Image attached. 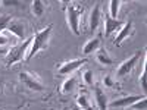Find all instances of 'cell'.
<instances>
[{"label": "cell", "instance_id": "603a6c76", "mask_svg": "<svg viewBox=\"0 0 147 110\" xmlns=\"http://www.w3.org/2000/svg\"><path fill=\"white\" fill-rule=\"evenodd\" d=\"M103 84L106 85V87H115V81L112 79V76H110V75H106L103 78Z\"/></svg>", "mask_w": 147, "mask_h": 110}, {"label": "cell", "instance_id": "52a82bcc", "mask_svg": "<svg viewBox=\"0 0 147 110\" xmlns=\"http://www.w3.org/2000/svg\"><path fill=\"white\" fill-rule=\"evenodd\" d=\"M7 31L12 32L15 37H18L19 40H27L25 38V34H27V25L24 23L22 21H10L9 25H7Z\"/></svg>", "mask_w": 147, "mask_h": 110}, {"label": "cell", "instance_id": "484cf974", "mask_svg": "<svg viewBox=\"0 0 147 110\" xmlns=\"http://www.w3.org/2000/svg\"><path fill=\"white\" fill-rule=\"evenodd\" d=\"M2 88H3V81H0V93H2Z\"/></svg>", "mask_w": 147, "mask_h": 110}, {"label": "cell", "instance_id": "3957f363", "mask_svg": "<svg viewBox=\"0 0 147 110\" xmlns=\"http://www.w3.org/2000/svg\"><path fill=\"white\" fill-rule=\"evenodd\" d=\"M31 43H32V37L24 40L19 46L12 47L9 50V53H7V56H6V66H12L13 63L24 60V57H25L27 53H28V48H30Z\"/></svg>", "mask_w": 147, "mask_h": 110}, {"label": "cell", "instance_id": "2e32d148", "mask_svg": "<svg viewBox=\"0 0 147 110\" xmlns=\"http://www.w3.org/2000/svg\"><path fill=\"white\" fill-rule=\"evenodd\" d=\"M121 0H110L109 2V9H110V18H113V19H118V12H119V7H121Z\"/></svg>", "mask_w": 147, "mask_h": 110}, {"label": "cell", "instance_id": "9c48e42d", "mask_svg": "<svg viewBox=\"0 0 147 110\" xmlns=\"http://www.w3.org/2000/svg\"><path fill=\"white\" fill-rule=\"evenodd\" d=\"M122 27H124V22H122L121 19H113L109 15L105 16V35L106 37H109L115 31H119Z\"/></svg>", "mask_w": 147, "mask_h": 110}, {"label": "cell", "instance_id": "ac0fdd59", "mask_svg": "<svg viewBox=\"0 0 147 110\" xmlns=\"http://www.w3.org/2000/svg\"><path fill=\"white\" fill-rule=\"evenodd\" d=\"M77 104H78V107H81L82 110H91V106H90V103H88V99H87L85 95H78Z\"/></svg>", "mask_w": 147, "mask_h": 110}, {"label": "cell", "instance_id": "277c9868", "mask_svg": "<svg viewBox=\"0 0 147 110\" xmlns=\"http://www.w3.org/2000/svg\"><path fill=\"white\" fill-rule=\"evenodd\" d=\"M19 81L24 82L27 87L32 91H37V93H41L44 91V85L41 84V81L37 78L34 73H30V72H21L19 73Z\"/></svg>", "mask_w": 147, "mask_h": 110}, {"label": "cell", "instance_id": "d4e9b609", "mask_svg": "<svg viewBox=\"0 0 147 110\" xmlns=\"http://www.w3.org/2000/svg\"><path fill=\"white\" fill-rule=\"evenodd\" d=\"M2 5H5V6H12V5H19V2H9V0H6V2H3Z\"/></svg>", "mask_w": 147, "mask_h": 110}, {"label": "cell", "instance_id": "8fae6325", "mask_svg": "<svg viewBox=\"0 0 147 110\" xmlns=\"http://www.w3.org/2000/svg\"><path fill=\"white\" fill-rule=\"evenodd\" d=\"M94 99H96V103H97L99 110H107L109 100H107L106 94L103 93V90L100 87H97V85H94Z\"/></svg>", "mask_w": 147, "mask_h": 110}, {"label": "cell", "instance_id": "4fadbf2b", "mask_svg": "<svg viewBox=\"0 0 147 110\" xmlns=\"http://www.w3.org/2000/svg\"><path fill=\"white\" fill-rule=\"evenodd\" d=\"M100 46H102V41L99 40V38H93V40H88L87 43L84 44V47H82V53L84 54H90V53H94V52H97L100 48Z\"/></svg>", "mask_w": 147, "mask_h": 110}, {"label": "cell", "instance_id": "44dd1931", "mask_svg": "<svg viewBox=\"0 0 147 110\" xmlns=\"http://www.w3.org/2000/svg\"><path fill=\"white\" fill-rule=\"evenodd\" d=\"M10 21H12V18H10L9 15L0 16V34L7 30V25H9V22H10Z\"/></svg>", "mask_w": 147, "mask_h": 110}, {"label": "cell", "instance_id": "5b68a950", "mask_svg": "<svg viewBox=\"0 0 147 110\" xmlns=\"http://www.w3.org/2000/svg\"><path fill=\"white\" fill-rule=\"evenodd\" d=\"M141 56H144V50H143V52H141V50L136 52L129 59H127L124 63H121V66H119L118 70H116L118 76H125V75H128V73L134 69V66L138 63V60H140Z\"/></svg>", "mask_w": 147, "mask_h": 110}, {"label": "cell", "instance_id": "ba28073f", "mask_svg": "<svg viewBox=\"0 0 147 110\" xmlns=\"http://www.w3.org/2000/svg\"><path fill=\"white\" fill-rule=\"evenodd\" d=\"M143 97H144V95H143ZM143 97H141V95H127V97H121V99H116V100H113L112 103H109L107 107H112V109H115V107L125 109V107H129L132 103L138 101L140 99H143Z\"/></svg>", "mask_w": 147, "mask_h": 110}, {"label": "cell", "instance_id": "7402d4cb", "mask_svg": "<svg viewBox=\"0 0 147 110\" xmlns=\"http://www.w3.org/2000/svg\"><path fill=\"white\" fill-rule=\"evenodd\" d=\"M140 85H141L143 90L147 88V82H146V54H144V63H143V73L140 76Z\"/></svg>", "mask_w": 147, "mask_h": 110}, {"label": "cell", "instance_id": "cb8c5ba5", "mask_svg": "<svg viewBox=\"0 0 147 110\" xmlns=\"http://www.w3.org/2000/svg\"><path fill=\"white\" fill-rule=\"evenodd\" d=\"M7 43H9V38L2 32V34H0V47H2V46H6Z\"/></svg>", "mask_w": 147, "mask_h": 110}, {"label": "cell", "instance_id": "d6986e66", "mask_svg": "<svg viewBox=\"0 0 147 110\" xmlns=\"http://www.w3.org/2000/svg\"><path fill=\"white\" fill-rule=\"evenodd\" d=\"M146 107H147L146 97H143V99H140L138 101L132 103V104L129 106V109H131V110H146Z\"/></svg>", "mask_w": 147, "mask_h": 110}, {"label": "cell", "instance_id": "4316f807", "mask_svg": "<svg viewBox=\"0 0 147 110\" xmlns=\"http://www.w3.org/2000/svg\"><path fill=\"white\" fill-rule=\"evenodd\" d=\"M71 110H80L78 107H74V109H71Z\"/></svg>", "mask_w": 147, "mask_h": 110}, {"label": "cell", "instance_id": "7c38bea8", "mask_svg": "<svg viewBox=\"0 0 147 110\" xmlns=\"http://www.w3.org/2000/svg\"><path fill=\"white\" fill-rule=\"evenodd\" d=\"M100 5H96L90 13V19H88V25H90V30L94 31L97 27H99V22H100Z\"/></svg>", "mask_w": 147, "mask_h": 110}, {"label": "cell", "instance_id": "8992f818", "mask_svg": "<svg viewBox=\"0 0 147 110\" xmlns=\"http://www.w3.org/2000/svg\"><path fill=\"white\" fill-rule=\"evenodd\" d=\"M85 62H87L85 59H74V60H69V62L60 65L57 68V72L60 73V75H69V73L75 72L78 68H81Z\"/></svg>", "mask_w": 147, "mask_h": 110}, {"label": "cell", "instance_id": "6da1fadb", "mask_svg": "<svg viewBox=\"0 0 147 110\" xmlns=\"http://www.w3.org/2000/svg\"><path fill=\"white\" fill-rule=\"evenodd\" d=\"M53 31V25H49L46 27L43 31H38V32H35V35L32 37V43L28 48V53L25 56L27 60H30L34 54H37L40 50H43V48L47 47L49 44V40H50V34Z\"/></svg>", "mask_w": 147, "mask_h": 110}, {"label": "cell", "instance_id": "7a4b0ae2", "mask_svg": "<svg viewBox=\"0 0 147 110\" xmlns=\"http://www.w3.org/2000/svg\"><path fill=\"white\" fill-rule=\"evenodd\" d=\"M84 12V7L81 6H77V5H68L65 7V13H66V22H68V27L71 28V31L75 34V35H80V21H81V15Z\"/></svg>", "mask_w": 147, "mask_h": 110}, {"label": "cell", "instance_id": "5bb4252c", "mask_svg": "<svg viewBox=\"0 0 147 110\" xmlns=\"http://www.w3.org/2000/svg\"><path fill=\"white\" fill-rule=\"evenodd\" d=\"M96 59H97V62H99L100 65H105V66H110V65H112V57L109 56L106 48H99Z\"/></svg>", "mask_w": 147, "mask_h": 110}, {"label": "cell", "instance_id": "ffe728a7", "mask_svg": "<svg viewBox=\"0 0 147 110\" xmlns=\"http://www.w3.org/2000/svg\"><path fill=\"white\" fill-rule=\"evenodd\" d=\"M82 79H84V82L87 84V85H90V87H93V85H94V75H93V72L90 69H87V70L82 73Z\"/></svg>", "mask_w": 147, "mask_h": 110}, {"label": "cell", "instance_id": "9a60e30c", "mask_svg": "<svg viewBox=\"0 0 147 110\" xmlns=\"http://www.w3.org/2000/svg\"><path fill=\"white\" fill-rule=\"evenodd\" d=\"M31 10H32L34 16L40 18V16H41V15L44 13V10H46V6H44V3L41 2V0H34V2L31 3Z\"/></svg>", "mask_w": 147, "mask_h": 110}, {"label": "cell", "instance_id": "30bf717a", "mask_svg": "<svg viewBox=\"0 0 147 110\" xmlns=\"http://www.w3.org/2000/svg\"><path fill=\"white\" fill-rule=\"evenodd\" d=\"M132 30H134V28H132V21L129 19V21H127V22L124 23V27L119 30V32H118V35H116V38H115L113 44H115V46H121L122 41L127 40L128 37L132 34Z\"/></svg>", "mask_w": 147, "mask_h": 110}, {"label": "cell", "instance_id": "e0dca14e", "mask_svg": "<svg viewBox=\"0 0 147 110\" xmlns=\"http://www.w3.org/2000/svg\"><path fill=\"white\" fill-rule=\"evenodd\" d=\"M75 82H77V79L74 78V76H71V78H68L63 84H62V88H60V91H62L63 94H68V93H71L72 90H74V87H75Z\"/></svg>", "mask_w": 147, "mask_h": 110}]
</instances>
